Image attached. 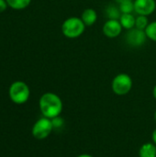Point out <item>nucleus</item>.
Instances as JSON below:
<instances>
[{"instance_id": "obj_15", "label": "nucleus", "mask_w": 156, "mask_h": 157, "mask_svg": "<svg viewBox=\"0 0 156 157\" xmlns=\"http://www.w3.org/2000/svg\"><path fill=\"white\" fill-rule=\"evenodd\" d=\"M149 25V19L147 16H143V15H139L136 17V21H135V28L142 29V30H145V29L147 28V26Z\"/></svg>"}, {"instance_id": "obj_18", "label": "nucleus", "mask_w": 156, "mask_h": 157, "mask_svg": "<svg viewBox=\"0 0 156 157\" xmlns=\"http://www.w3.org/2000/svg\"><path fill=\"white\" fill-rule=\"evenodd\" d=\"M8 5L6 0H0V13L4 12L6 8H7Z\"/></svg>"}, {"instance_id": "obj_5", "label": "nucleus", "mask_w": 156, "mask_h": 157, "mask_svg": "<svg viewBox=\"0 0 156 157\" xmlns=\"http://www.w3.org/2000/svg\"><path fill=\"white\" fill-rule=\"evenodd\" d=\"M53 131V125L51 119L42 117L39 119L31 129L32 136L38 140L46 139Z\"/></svg>"}, {"instance_id": "obj_20", "label": "nucleus", "mask_w": 156, "mask_h": 157, "mask_svg": "<svg viewBox=\"0 0 156 157\" xmlns=\"http://www.w3.org/2000/svg\"><path fill=\"white\" fill-rule=\"evenodd\" d=\"M77 157H94V156H92L91 155H88V154H82V155H78Z\"/></svg>"}, {"instance_id": "obj_4", "label": "nucleus", "mask_w": 156, "mask_h": 157, "mask_svg": "<svg viewBox=\"0 0 156 157\" xmlns=\"http://www.w3.org/2000/svg\"><path fill=\"white\" fill-rule=\"evenodd\" d=\"M132 86L133 82L131 77L125 73H120L117 75L111 82L112 91L118 96H125L130 93Z\"/></svg>"}, {"instance_id": "obj_2", "label": "nucleus", "mask_w": 156, "mask_h": 157, "mask_svg": "<svg viewBox=\"0 0 156 157\" xmlns=\"http://www.w3.org/2000/svg\"><path fill=\"white\" fill-rule=\"evenodd\" d=\"M86 25L81 17H71L65 19L62 24V32L68 39L79 38L86 29Z\"/></svg>"}, {"instance_id": "obj_3", "label": "nucleus", "mask_w": 156, "mask_h": 157, "mask_svg": "<svg viewBox=\"0 0 156 157\" xmlns=\"http://www.w3.org/2000/svg\"><path fill=\"white\" fill-rule=\"evenodd\" d=\"M8 96L13 103L17 105H22L29 100L30 90L29 86L25 82L15 81L9 86Z\"/></svg>"}, {"instance_id": "obj_8", "label": "nucleus", "mask_w": 156, "mask_h": 157, "mask_svg": "<svg viewBox=\"0 0 156 157\" xmlns=\"http://www.w3.org/2000/svg\"><path fill=\"white\" fill-rule=\"evenodd\" d=\"M122 26L118 19H108L103 25V33L109 39L117 38L122 31Z\"/></svg>"}, {"instance_id": "obj_13", "label": "nucleus", "mask_w": 156, "mask_h": 157, "mask_svg": "<svg viewBox=\"0 0 156 157\" xmlns=\"http://www.w3.org/2000/svg\"><path fill=\"white\" fill-rule=\"evenodd\" d=\"M106 15L108 19H120L121 16V12L120 7L116 5H109L106 8Z\"/></svg>"}, {"instance_id": "obj_6", "label": "nucleus", "mask_w": 156, "mask_h": 157, "mask_svg": "<svg viewBox=\"0 0 156 157\" xmlns=\"http://www.w3.org/2000/svg\"><path fill=\"white\" fill-rule=\"evenodd\" d=\"M147 39L148 38L145 33V30H142L137 28L128 29V31L125 35L126 42L131 47H134V48L143 46L145 43Z\"/></svg>"}, {"instance_id": "obj_10", "label": "nucleus", "mask_w": 156, "mask_h": 157, "mask_svg": "<svg viewBox=\"0 0 156 157\" xmlns=\"http://www.w3.org/2000/svg\"><path fill=\"white\" fill-rule=\"evenodd\" d=\"M139 157H156V145L154 143L143 144L139 150Z\"/></svg>"}, {"instance_id": "obj_1", "label": "nucleus", "mask_w": 156, "mask_h": 157, "mask_svg": "<svg viewBox=\"0 0 156 157\" xmlns=\"http://www.w3.org/2000/svg\"><path fill=\"white\" fill-rule=\"evenodd\" d=\"M39 107L43 117L51 120L60 116L63 111V105L58 95L52 92H47L40 97L39 100Z\"/></svg>"}, {"instance_id": "obj_23", "label": "nucleus", "mask_w": 156, "mask_h": 157, "mask_svg": "<svg viewBox=\"0 0 156 157\" xmlns=\"http://www.w3.org/2000/svg\"><path fill=\"white\" fill-rule=\"evenodd\" d=\"M154 120H155V121H156V111L154 112Z\"/></svg>"}, {"instance_id": "obj_17", "label": "nucleus", "mask_w": 156, "mask_h": 157, "mask_svg": "<svg viewBox=\"0 0 156 157\" xmlns=\"http://www.w3.org/2000/svg\"><path fill=\"white\" fill-rule=\"evenodd\" d=\"M51 122H52V125H53V129L62 128L63 125V120L60 116L51 119Z\"/></svg>"}, {"instance_id": "obj_21", "label": "nucleus", "mask_w": 156, "mask_h": 157, "mask_svg": "<svg viewBox=\"0 0 156 157\" xmlns=\"http://www.w3.org/2000/svg\"><path fill=\"white\" fill-rule=\"evenodd\" d=\"M153 96H154V98L156 99V86H154V87L153 89Z\"/></svg>"}, {"instance_id": "obj_11", "label": "nucleus", "mask_w": 156, "mask_h": 157, "mask_svg": "<svg viewBox=\"0 0 156 157\" xmlns=\"http://www.w3.org/2000/svg\"><path fill=\"white\" fill-rule=\"evenodd\" d=\"M119 20L122 28L125 29H131L135 28L136 17L132 14H121Z\"/></svg>"}, {"instance_id": "obj_22", "label": "nucleus", "mask_w": 156, "mask_h": 157, "mask_svg": "<svg viewBox=\"0 0 156 157\" xmlns=\"http://www.w3.org/2000/svg\"><path fill=\"white\" fill-rule=\"evenodd\" d=\"M125 1H130V0H116V2L119 3V4H120V3H122V2H125Z\"/></svg>"}, {"instance_id": "obj_14", "label": "nucleus", "mask_w": 156, "mask_h": 157, "mask_svg": "<svg viewBox=\"0 0 156 157\" xmlns=\"http://www.w3.org/2000/svg\"><path fill=\"white\" fill-rule=\"evenodd\" d=\"M121 14H132L134 11V2L132 0L122 2L119 5Z\"/></svg>"}, {"instance_id": "obj_9", "label": "nucleus", "mask_w": 156, "mask_h": 157, "mask_svg": "<svg viewBox=\"0 0 156 157\" xmlns=\"http://www.w3.org/2000/svg\"><path fill=\"white\" fill-rule=\"evenodd\" d=\"M81 19L83 20V22L85 23L86 26H93L97 19V11L94 8H86L83 11L82 16H81Z\"/></svg>"}, {"instance_id": "obj_19", "label": "nucleus", "mask_w": 156, "mask_h": 157, "mask_svg": "<svg viewBox=\"0 0 156 157\" xmlns=\"http://www.w3.org/2000/svg\"><path fill=\"white\" fill-rule=\"evenodd\" d=\"M152 140H153V143L156 145V129H154V131L152 133Z\"/></svg>"}, {"instance_id": "obj_7", "label": "nucleus", "mask_w": 156, "mask_h": 157, "mask_svg": "<svg viewBox=\"0 0 156 157\" xmlns=\"http://www.w3.org/2000/svg\"><path fill=\"white\" fill-rule=\"evenodd\" d=\"M156 8L155 0H135L134 12L138 15L149 16L154 12Z\"/></svg>"}, {"instance_id": "obj_16", "label": "nucleus", "mask_w": 156, "mask_h": 157, "mask_svg": "<svg viewBox=\"0 0 156 157\" xmlns=\"http://www.w3.org/2000/svg\"><path fill=\"white\" fill-rule=\"evenodd\" d=\"M145 33L148 39L153 41H156V21L149 23V25L145 29Z\"/></svg>"}, {"instance_id": "obj_12", "label": "nucleus", "mask_w": 156, "mask_h": 157, "mask_svg": "<svg viewBox=\"0 0 156 157\" xmlns=\"http://www.w3.org/2000/svg\"><path fill=\"white\" fill-rule=\"evenodd\" d=\"M6 2L9 7L15 10H22L30 5L31 0H6Z\"/></svg>"}]
</instances>
